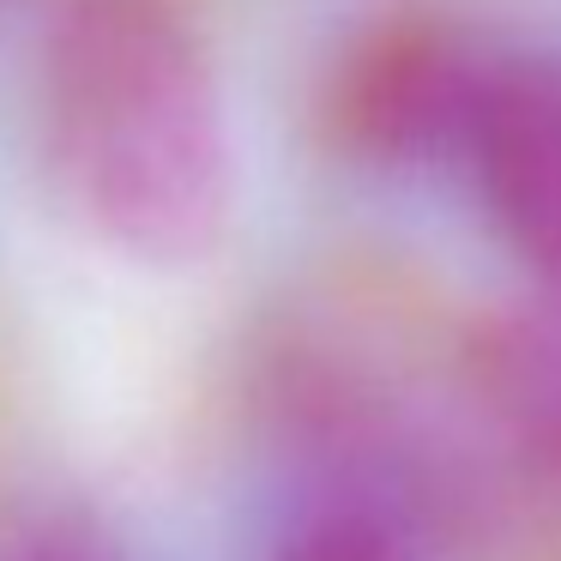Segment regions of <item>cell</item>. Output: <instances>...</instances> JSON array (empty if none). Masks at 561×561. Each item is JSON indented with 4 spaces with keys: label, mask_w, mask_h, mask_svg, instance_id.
<instances>
[{
    "label": "cell",
    "mask_w": 561,
    "mask_h": 561,
    "mask_svg": "<svg viewBox=\"0 0 561 561\" xmlns=\"http://www.w3.org/2000/svg\"><path fill=\"white\" fill-rule=\"evenodd\" d=\"M61 206L127 260L211 254L236 199L224 91L170 0H61L37 85Z\"/></svg>",
    "instance_id": "6da1fadb"
},
{
    "label": "cell",
    "mask_w": 561,
    "mask_h": 561,
    "mask_svg": "<svg viewBox=\"0 0 561 561\" xmlns=\"http://www.w3.org/2000/svg\"><path fill=\"white\" fill-rule=\"evenodd\" d=\"M483 399L543 471L561 477V290L495 320L477 351Z\"/></svg>",
    "instance_id": "277c9868"
},
{
    "label": "cell",
    "mask_w": 561,
    "mask_h": 561,
    "mask_svg": "<svg viewBox=\"0 0 561 561\" xmlns=\"http://www.w3.org/2000/svg\"><path fill=\"white\" fill-rule=\"evenodd\" d=\"M19 561H122V549L85 519H49L19 549Z\"/></svg>",
    "instance_id": "8992f818"
},
{
    "label": "cell",
    "mask_w": 561,
    "mask_h": 561,
    "mask_svg": "<svg viewBox=\"0 0 561 561\" xmlns=\"http://www.w3.org/2000/svg\"><path fill=\"white\" fill-rule=\"evenodd\" d=\"M501 43L447 19H387L344 49L327 85L339 146L375 163H459Z\"/></svg>",
    "instance_id": "7a4b0ae2"
},
{
    "label": "cell",
    "mask_w": 561,
    "mask_h": 561,
    "mask_svg": "<svg viewBox=\"0 0 561 561\" xmlns=\"http://www.w3.org/2000/svg\"><path fill=\"white\" fill-rule=\"evenodd\" d=\"M459 170L513 254L543 290H561V55L501 43L465 127Z\"/></svg>",
    "instance_id": "3957f363"
},
{
    "label": "cell",
    "mask_w": 561,
    "mask_h": 561,
    "mask_svg": "<svg viewBox=\"0 0 561 561\" xmlns=\"http://www.w3.org/2000/svg\"><path fill=\"white\" fill-rule=\"evenodd\" d=\"M272 561H416L404 525L380 501L339 495L308 507L290 531L278 537Z\"/></svg>",
    "instance_id": "5b68a950"
}]
</instances>
